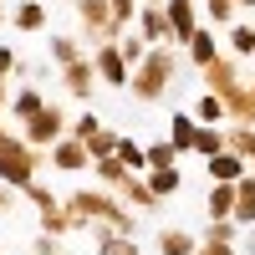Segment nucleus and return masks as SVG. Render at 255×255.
Masks as SVG:
<instances>
[{
  "label": "nucleus",
  "instance_id": "obj_20",
  "mask_svg": "<svg viewBox=\"0 0 255 255\" xmlns=\"http://www.w3.org/2000/svg\"><path fill=\"white\" fill-rule=\"evenodd\" d=\"M230 209H235V184H215L204 194V215L209 220H230Z\"/></svg>",
  "mask_w": 255,
  "mask_h": 255
},
{
  "label": "nucleus",
  "instance_id": "obj_40",
  "mask_svg": "<svg viewBox=\"0 0 255 255\" xmlns=\"http://www.w3.org/2000/svg\"><path fill=\"white\" fill-rule=\"evenodd\" d=\"M113 15H118V26H133V15H138V0H108Z\"/></svg>",
  "mask_w": 255,
  "mask_h": 255
},
{
  "label": "nucleus",
  "instance_id": "obj_18",
  "mask_svg": "<svg viewBox=\"0 0 255 255\" xmlns=\"http://www.w3.org/2000/svg\"><path fill=\"white\" fill-rule=\"evenodd\" d=\"M118 194H123L128 204H133V209H153V204H158V194H153V189H148V179H143V174H128Z\"/></svg>",
  "mask_w": 255,
  "mask_h": 255
},
{
  "label": "nucleus",
  "instance_id": "obj_39",
  "mask_svg": "<svg viewBox=\"0 0 255 255\" xmlns=\"http://www.w3.org/2000/svg\"><path fill=\"white\" fill-rule=\"evenodd\" d=\"M31 255H67L61 250V235H46V230H41V235L31 240Z\"/></svg>",
  "mask_w": 255,
  "mask_h": 255
},
{
  "label": "nucleus",
  "instance_id": "obj_7",
  "mask_svg": "<svg viewBox=\"0 0 255 255\" xmlns=\"http://www.w3.org/2000/svg\"><path fill=\"white\" fill-rule=\"evenodd\" d=\"M46 158L61 168V174H82V168H87L92 163V153H87V143H82V138H72V133H61L51 148H46Z\"/></svg>",
  "mask_w": 255,
  "mask_h": 255
},
{
  "label": "nucleus",
  "instance_id": "obj_22",
  "mask_svg": "<svg viewBox=\"0 0 255 255\" xmlns=\"http://www.w3.org/2000/svg\"><path fill=\"white\" fill-rule=\"evenodd\" d=\"M184 46H189V61H194V67H204V61H215V56H220V46H215V31H204V26H199L194 36H189Z\"/></svg>",
  "mask_w": 255,
  "mask_h": 255
},
{
  "label": "nucleus",
  "instance_id": "obj_15",
  "mask_svg": "<svg viewBox=\"0 0 255 255\" xmlns=\"http://www.w3.org/2000/svg\"><path fill=\"white\" fill-rule=\"evenodd\" d=\"M204 163H209V179H215V184H235V179L245 174V158L235 153V148H225V153L204 158Z\"/></svg>",
  "mask_w": 255,
  "mask_h": 255
},
{
  "label": "nucleus",
  "instance_id": "obj_34",
  "mask_svg": "<svg viewBox=\"0 0 255 255\" xmlns=\"http://www.w3.org/2000/svg\"><path fill=\"white\" fill-rule=\"evenodd\" d=\"M77 56H82L77 36H51V61H56V67H67V61H77Z\"/></svg>",
  "mask_w": 255,
  "mask_h": 255
},
{
  "label": "nucleus",
  "instance_id": "obj_17",
  "mask_svg": "<svg viewBox=\"0 0 255 255\" xmlns=\"http://www.w3.org/2000/svg\"><path fill=\"white\" fill-rule=\"evenodd\" d=\"M194 133H199V118L194 113H174V123H168V143H174L179 153L194 148Z\"/></svg>",
  "mask_w": 255,
  "mask_h": 255
},
{
  "label": "nucleus",
  "instance_id": "obj_30",
  "mask_svg": "<svg viewBox=\"0 0 255 255\" xmlns=\"http://www.w3.org/2000/svg\"><path fill=\"white\" fill-rule=\"evenodd\" d=\"M41 230H46V235H77V220L56 204V209H46V215H41Z\"/></svg>",
  "mask_w": 255,
  "mask_h": 255
},
{
  "label": "nucleus",
  "instance_id": "obj_45",
  "mask_svg": "<svg viewBox=\"0 0 255 255\" xmlns=\"http://www.w3.org/2000/svg\"><path fill=\"white\" fill-rule=\"evenodd\" d=\"M5 102H10V92H5V77H0V108H5Z\"/></svg>",
  "mask_w": 255,
  "mask_h": 255
},
{
  "label": "nucleus",
  "instance_id": "obj_8",
  "mask_svg": "<svg viewBox=\"0 0 255 255\" xmlns=\"http://www.w3.org/2000/svg\"><path fill=\"white\" fill-rule=\"evenodd\" d=\"M168 15V41H189L199 31V0H163Z\"/></svg>",
  "mask_w": 255,
  "mask_h": 255
},
{
  "label": "nucleus",
  "instance_id": "obj_14",
  "mask_svg": "<svg viewBox=\"0 0 255 255\" xmlns=\"http://www.w3.org/2000/svg\"><path fill=\"white\" fill-rule=\"evenodd\" d=\"M92 240H97V255H138L133 235H123V230H108V225H92Z\"/></svg>",
  "mask_w": 255,
  "mask_h": 255
},
{
  "label": "nucleus",
  "instance_id": "obj_41",
  "mask_svg": "<svg viewBox=\"0 0 255 255\" xmlns=\"http://www.w3.org/2000/svg\"><path fill=\"white\" fill-rule=\"evenodd\" d=\"M194 255H240V245H215V240H204V245H194Z\"/></svg>",
  "mask_w": 255,
  "mask_h": 255
},
{
  "label": "nucleus",
  "instance_id": "obj_38",
  "mask_svg": "<svg viewBox=\"0 0 255 255\" xmlns=\"http://www.w3.org/2000/svg\"><path fill=\"white\" fill-rule=\"evenodd\" d=\"M97 128H102V123H97V113H82V118H72V123H67V133H72V138H82V143H87V138L97 133Z\"/></svg>",
  "mask_w": 255,
  "mask_h": 255
},
{
  "label": "nucleus",
  "instance_id": "obj_23",
  "mask_svg": "<svg viewBox=\"0 0 255 255\" xmlns=\"http://www.w3.org/2000/svg\"><path fill=\"white\" fill-rule=\"evenodd\" d=\"M92 168H97V179L108 184V189H123V179L133 174V168H128V163H123L118 153H108V158H92Z\"/></svg>",
  "mask_w": 255,
  "mask_h": 255
},
{
  "label": "nucleus",
  "instance_id": "obj_36",
  "mask_svg": "<svg viewBox=\"0 0 255 255\" xmlns=\"http://www.w3.org/2000/svg\"><path fill=\"white\" fill-rule=\"evenodd\" d=\"M113 148H118V133H113V128H97V133L87 138V153H92V158H108Z\"/></svg>",
  "mask_w": 255,
  "mask_h": 255
},
{
  "label": "nucleus",
  "instance_id": "obj_2",
  "mask_svg": "<svg viewBox=\"0 0 255 255\" xmlns=\"http://www.w3.org/2000/svg\"><path fill=\"white\" fill-rule=\"evenodd\" d=\"M174 77H179V56L168 46H148V56L133 67V77H128V92L138 102H158L168 87H174Z\"/></svg>",
  "mask_w": 255,
  "mask_h": 255
},
{
  "label": "nucleus",
  "instance_id": "obj_12",
  "mask_svg": "<svg viewBox=\"0 0 255 255\" xmlns=\"http://www.w3.org/2000/svg\"><path fill=\"white\" fill-rule=\"evenodd\" d=\"M204 92H230L240 82V61L235 56H215V61H204Z\"/></svg>",
  "mask_w": 255,
  "mask_h": 255
},
{
  "label": "nucleus",
  "instance_id": "obj_13",
  "mask_svg": "<svg viewBox=\"0 0 255 255\" xmlns=\"http://www.w3.org/2000/svg\"><path fill=\"white\" fill-rule=\"evenodd\" d=\"M230 220H235L240 230L255 225V174H240L235 179V209H230Z\"/></svg>",
  "mask_w": 255,
  "mask_h": 255
},
{
  "label": "nucleus",
  "instance_id": "obj_37",
  "mask_svg": "<svg viewBox=\"0 0 255 255\" xmlns=\"http://www.w3.org/2000/svg\"><path fill=\"white\" fill-rule=\"evenodd\" d=\"M230 46H235V56H255V26H235L230 31Z\"/></svg>",
  "mask_w": 255,
  "mask_h": 255
},
{
  "label": "nucleus",
  "instance_id": "obj_26",
  "mask_svg": "<svg viewBox=\"0 0 255 255\" xmlns=\"http://www.w3.org/2000/svg\"><path fill=\"white\" fill-rule=\"evenodd\" d=\"M41 108H46V97H41V87H20V92L10 97V113H15L20 123H26L31 113H41Z\"/></svg>",
  "mask_w": 255,
  "mask_h": 255
},
{
  "label": "nucleus",
  "instance_id": "obj_32",
  "mask_svg": "<svg viewBox=\"0 0 255 255\" xmlns=\"http://www.w3.org/2000/svg\"><path fill=\"white\" fill-rule=\"evenodd\" d=\"M240 235H245V230H240L235 220H209V225H204V240H215V245H235Z\"/></svg>",
  "mask_w": 255,
  "mask_h": 255
},
{
  "label": "nucleus",
  "instance_id": "obj_44",
  "mask_svg": "<svg viewBox=\"0 0 255 255\" xmlns=\"http://www.w3.org/2000/svg\"><path fill=\"white\" fill-rule=\"evenodd\" d=\"M245 255H255V225H250V235H245Z\"/></svg>",
  "mask_w": 255,
  "mask_h": 255
},
{
  "label": "nucleus",
  "instance_id": "obj_25",
  "mask_svg": "<svg viewBox=\"0 0 255 255\" xmlns=\"http://www.w3.org/2000/svg\"><path fill=\"white\" fill-rule=\"evenodd\" d=\"M194 235H189V230H163L158 235V255H194Z\"/></svg>",
  "mask_w": 255,
  "mask_h": 255
},
{
  "label": "nucleus",
  "instance_id": "obj_43",
  "mask_svg": "<svg viewBox=\"0 0 255 255\" xmlns=\"http://www.w3.org/2000/svg\"><path fill=\"white\" fill-rule=\"evenodd\" d=\"M10 199H15V194H5V184H0V215H5V209H10Z\"/></svg>",
  "mask_w": 255,
  "mask_h": 255
},
{
  "label": "nucleus",
  "instance_id": "obj_24",
  "mask_svg": "<svg viewBox=\"0 0 255 255\" xmlns=\"http://www.w3.org/2000/svg\"><path fill=\"white\" fill-rule=\"evenodd\" d=\"M143 179H148V189H153V194H158V199H168V194H179V184H184L174 163H168V168H148V174H143Z\"/></svg>",
  "mask_w": 255,
  "mask_h": 255
},
{
  "label": "nucleus",
  "instance_id": "obj_33",
  "mask_svg": "<svg viewBox=\"0 0 255 255\" xmlns=\"http://www.w3.org/2000/svg\"><path fill=\"white\" fill-rule=\"evenodd\" d=\"M20 194H26V199H31V204L41 209V215H46V209H56V204H61V194H56V189L36 184V179H31V184H20Z\"/></svg>",
  "mask_w": 255,
  "mask_h": 255
},
{
  "label": "nucleus",
  "instance_id": "obj_6",
  "mask_svg": "<svg viewBox=\"0 0 255 255\" xmlns=\"http://www.w3.org/2000/svg\"><path fill=\"white\" fill-rule=\"evenodd\" d=\"M92 72H97V82H108V87H128V77H133V67L123 61V51H118V41H102V46L92 51Z\"/></svg>",
  "mask_w": 255,
  "mask_h": 255
},
{
  "label": "nucleus",
  "instance_id": "obj_16",
  "mask_svg": "<svg viewBox=\"0 0 255 255\" xmlns=\"http://www.w3.org/2000/svg\"><path fill=\"white\" fill-rule=\"evenodd\" d=\"M225 128L220 123H199V133H194V148L189 153H199V158H215V153H225Z\"/></svg>",
  "mask_w": 255,
  "mask_h": 255
},
{
  "label": "nucleus",
  "instance_id": "obj_1",
  "mask_svg": "<svg viewBox=\"0 0 255 255\" xmlns=\"http://www.w3.org/2000/svg\"><path fill=\"white\" fill-rule=\"evenodd\" d=\"M61 209L77 220V230H92V225H108V230H123L133 235V209L113 194H97V189H77V194L61 199Z\"/></svg>",
  "mask_w": 255,
  "mask_h": 255
},
{
  "label": "nucleus",
  "instance_id": "obj_46",
  "mask_svg": "<svg viewBox=\"0 0 255 255\" xmlns=\"http://www.w3.org/2000/svg\"><path fill=\"white\" fill-rule=\"evenodd\" d=\"M235 5H255V0H235Z\"/></svg>",
  "mask_w": 255,
  "mask_h": 255
},
{
  "label": "nucleus",
  "instance_id": "obj_42",
  "mask_svg": "<svg viewBox=\"0 0 255 255\" xmlns=\"http://www.w3.org/2000/svg\"><path fill=\"white\" fill-rule=\"evenodd\" d=\"M5 72H15V51H10V46H0V77H5Z\"/></svg>",
  "mask_w": 255,
  "mask_h": 255
},
{
  "label": "nucleus",
  "instance_id": "obj_5",
  "mask_svg": "<svg viewBox=\"0 0 255 255\" xmlns=\"http://www.w3.org/2000/svg\"><path fill=\"white\" fill-rule=\"evenodd\" d=\"M61 133H67V113H61L56 102H46L41 113H31L26 123H20V138H26L31 148H51Z\"/></svg>",
  "mask_w": 255,
  "mask_h": 255
},
{
  "label": "nucleus",
  "instance_id": "obj_28",
  "mask_svg": "<svg viewBox=\"0 0 255 255\" xmlns=\"http://www.w3.org/2000/svg\"><path fill=\"white\" fill-rule=\"evenodd\" d=\"M113 153H118L128 168H133V174H143V168H148V158H143V143H133L128 133H118V148H113Z\"/></svg>",
  "mask_w": 255,
  "mask_h": 255
},
{
  "label": "nucleus",
  "instance_id": "obj_27",
  "mask_svg": "<svg viewBox=\"0 0 255 255\" xmlns=\"http://www.w3.org/2000/svg\"><path fill=\"white\" fill-rule=\"evenodd\" d=\"M118 51H123V61H128V67H138V61L148 56V41H143L138 31H128V26H123V31H118Z\"/></svg>",
  "mask_w": 255,
  "mask_h": 255
},
{
  "label": "nucleus",
  "instance_id": "obj_31",
  "mask_svg": "<svg viewBox=\"0 0 255 255\" xmlns=\"http://www.w3.org/2000/svg\"><path fill=\"white\" fill-rule=\"evenodd\" d=\"M143 158H148V168H168V163L179 158V148L168 143V138H158V143H148V148H143ZM148 168H143V174H148Z\"/></svg>",
  "mask_w": 255,
  "mask_h": 255
},
{
  "label": "nucleus",
  "instance_id": "obj_4",
  "mask_svg": "<svg viewBox=\"0 0 255 255\" xmlns=\"http://www.w3.org/2000/svg\"><path fill=\"white\" fill-rule=\"evenodd\" d=\"M77 31L102 46V41H118L123 26H118V15H113L108 0H77Z\"/></svg>",
  "mask_w": 255,
  "mask_h": 255
},
{
  "label": "nucleus",
  "instance_id": "obj_19",
  "mask_svg": "<svg viewBox=\"0 0 255 255\" xmlns=\"http://www.w3.org/2000/svg\"><path fill=\"white\" fill-rule=\"evenodd\" d=\"M10 20H15V31H46V5L41 0H20L10 10Z\"/></svg>",
  "mask_w": 255,
  "mask_h": 255
},
{
  "label": "nucleus",
  "instance_id": "obj_21",
  "mask_svg": "<svg viewBox=\"0 0 255 255\" xmlns=\"http://www.w3.org/2000/svg\"><path fill=\"white\" fill-rule=\"evenodd\" d=\"M225 143H230V148H235V153H240V158L255 168V128H245V123H230V128H225Z\"/></svg>",
  "mask_w": 255,
  "mask_h": 255
},
{
  "label": "nucleus",
  "instance_id": "obj_47",
  "mask_svg": "<svg viewBox=\"0 0 255 255\" xmlns=\"http://www.w3.org/2000/svg\"><path fill=\"white\" fill-rule=\"evenodd\" d=\"M0 20H5V5H0Z\"/></svg>",
  "mask_w": 255,
  "mask_h": 255
},
{
  "label": "nucleus",
  "instance_id": "obj_10",
  "mask_svg": "<svg viewBox=\"0 0 255 255\" xmlns=\"http://www.w3.org/2000/svg\"><path fill=\"white\" fill-rule=\"evenodd\" d=\"M225 97V118L230 123H245V128H255V82H235V87H230V92H220Z\"/></svg>",
  "mask_w": 255,
  "mask_h": 255
},
{
  "label": "nucleus",
  "instance_id": "obj_3",
  "mask_svg": "<svg viewBox=\"0 0 255 255\" xmlns=\"http://www.w3.org/2000/svg\"><path fill=\"white\" fill-rule=\"evenodd\" d=\"M41 158H46V153H36V148H31L26 138H20V133H10V128L0 123V184H5V189L31 184Z\"/></svg>",
  "mask_w": 255,
  "mask_h": 255
},
{
  "label": "nucleus",
  "instance_id": "obj_48",
  "mask_svg": "<svg viewBox=\"0 0 255 255\" xmlns=\"http://www.w3.org/2000/svg\"><path fill=\"white\" fill-rule=\"evenodd\" d=\"M67 5H77V0H67Z\"/></svg>",
  "mask_w": 255,
  "mask_h": 255
},
{
  "label": "nucleus",
  "instance_id": "obj_35",
  "mask_svg": "<svg viewBox=\"0 0 255 255\" xmlns=\"http://www.w3.org/2000/svg\"><path fill=\"white\" fill-rule=\"evenodd\" d=\"M235 0H204V20H215V26H235Z\"/></svg>",
  "mask_w": 255,
  "mask_h": 255
},
{
  "label": "nucleus",
  "instance_id": "obj_11",
  "mask_svg": "<svg viewBox=\"0 0 255 255\" xmlns=\"http://www.w3.org/2000/svg\"><path fill=\"white\" fill-rule=\"evenodd\" d=\"M61 87H67L72 97H82V102H87V97H92V87H97L92 56H77V61H67V67H61Z\"/></svg>",
  "mask_w": 255,
  "mask_h": 255
},
{
  "label": "nucleus",
  "instance_id": "obj_29",
  "mask_svg": "<svg viewBox=\"0 0 255 255\" xmlns=\"http://www.w3.org/2000/svg\"><path fill=\"white\" fill-rule=\"evenodd\" d=\"M194 118H199V123H230V118H225V97H220V92H204V97L194 102Z\"/></svg>",
  "mask_w": 255,
  "mask_h": 255
},
{
  "label": "nucleus",
  "instance_id": "obj_9",
  "mask_svg": "<svg viewBox=\"0 0 255 255\" xmlns=\"http://www.w3.org/2000/svg\"><path fill=\"white\" fill-rule=\"evenodd\" d=\"M133 26H138V36L148 41V46H163V41H168V15H163V0H143V5H138V15H133Z\"/></svg>",
  "mask_w": 255,
  "mask_h": 255
}]
</instances>
